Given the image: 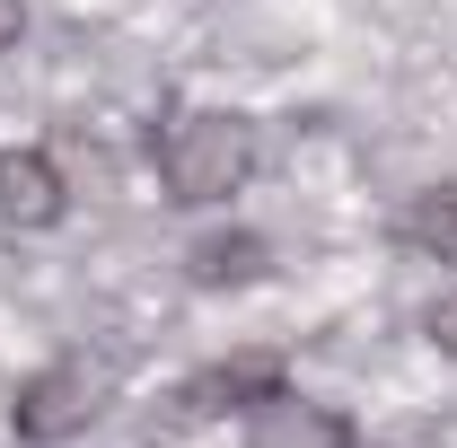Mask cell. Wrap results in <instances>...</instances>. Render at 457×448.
Segmentation results:
<instances>
[{
	"mask_svg": "<svg viewBox=\"0 0 457 448\" xmlns=\"http://www.w3.org/2000/svg\"><path fill=\"white\" fill-rule=\"evenodd\" d=\"M150 159H159V185H168L176 212H220L228 194L255 185L264 132H255V114H237V106H176L150 132Z\"/></svg>",
	"mask_w": 457,
	"mask_h": 448,
	"instance_id": "obj_1",
	"label": "cell"
},
{
	"mask_svg": "<svg viewBox=\"0 0 457 448\" xmlns=\"http://www.w3.org/2000/svg\"><path fill=\"white\" fill-rule=\"evenodd\" d=\"M106 404H114V369L88 361V352H62V361H45L36 378H18L9 431H18L27 448H62V440H79Z\"/></svg>",
	"mask_w": 457,
	"mask_h": 448,
	"instance_id": "obj_2",
	"label": "cell"
},
{
	"mask_svg": "<svg viewBox=\"0 0 457 448\" xmlns=\"http://www.w3.org/2000/svg\"><path fill=\"white\" fill-rule=\"evenodd\" d=\"M273 387H290L273 352H237V361H212V369H194V378L176 387V422H228V413L246 422V413H255V404H264Z\"/></svg>",
	"mask_w": 457,
	"mask_h": 448,
	"instance_id": "obj_3",
	"label": "cell"
},
{
	"mask_svg": "<svg viewBox=\"0 0 457 448\" xmlns=\"http://www.w3.org/2000/svg\"><path fill=\"white\" fill-rule=\"evenodd\" d=\"M62 212H71V176H62L54 150H0V228H18V237H45V228H62Z\"/></svg>",
	"mask_w": 457,
	"mask_h": 448,
	"instance_id": "obj_4",
	"label": "cell"
},
{
	"mask_svg": "<svg viewBox=\"0 0 457 448\" xmlns=\"http://www.w3.org/2000/svg\"><path fill=\"white\" fill-rule=\"evenodd\" d=\"M246 448H361V431L343 422L335 404H317L299 387H273L246 413Z\"/></svg>",
	"mask_w": 457,
	"mask_h": 448,
	"instance_id": "obj_5",
	"label": "cell"
},
{
	"mask_svg": "<svg viewBox=\"0 0 457 448\" xmlns=\"http://www.w3.org/2000/svg\"><path fill=\"white\" fill-rule=\"evenodd\" d=\"M264 273H273V237H255V228H203L185 246V281L194 290H255Z\"/></svg>",
	"mask_w": 457,
	"mask_h": 448,
	"instance_id": "obj_6",
	"label": "cell"
},
{
	"mask_svg": "<svg viewBox=\"0 0 457 448\" xmlns=\"http://www.w3.org/2000/svg\"><path fill=\"white\" fill-rule=\"evenodd\" d=\"M396 246L422 264H457V185H422L396 212Z\"/></svg>",
	"mask_w": 457,
	"mask_h": 448,
	"instance_id": "obj_7",
	"label": "cell"
},
{
	"mask_svg": "<svg viewBox=\"0 0 457 448\" xmlns=\"http://www.w3.org/2000/svg\"><path fill=\"white\" fill-rule=\"evenodd\" d=\"M422 343H431L440 361H457V281L431 299V308H422Z\"/></svg>",
	"mask_w": 457,
	"mask_h": 448,
	"instance_id": "obj_8",
	"label": "cell"
},
{
	"mask_svg": "<svg viewBox=\"0 0 457 448\" xmlns=\"http://www.w3.org/2000/svg\"><path fill=\"white\" fill-rule=\"evenodd\" d=\"M18 36H27V0H0V54H18Z\"/></svg>",
	"mask_w": 457,
	"mask_h": 448,
	"instance_id": "obj_9",
	"label": "cell"
}]
</instances>
